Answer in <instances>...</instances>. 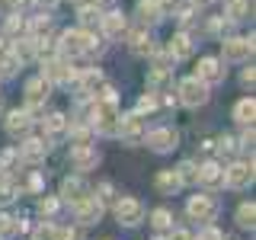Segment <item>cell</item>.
<instances>
[{
	"instance_id": "obj_40",
	"label": "cell",
	"mask_w": 256,
	"mask_h": 240,
	"mask_svg": "<svg viewBox=\"0 0 256 240\" xmlns=\"http://www.w3.org/2000/svg\"><path fill=\"white\" fill-rule=\"evenodd\" d=\"M154 106H157V100H154V96H141V100H138V109H141V112H144V109L150 112Z\"/></svg>"
},
{
	"instance_id": "obj_25",
	"label": "cell",
	"mask_w": 256,
	"mask_h": 240,
	"mask_svg": "<svg viewBox=\"0 0 256 240\" xmlns=\"http://www.w3.org/2000/svg\"><path fill=\"white\" fill-rule=\"evenodd\" d=\"M246 13H250V4H246V0H230V4H228V20L230 22L246 20Z\"/></svg>"
},
{
	"instance_id": "obj_38",
	"label": "cell",
	"mask_w": 256,
	"mask_h": 240,
	"mask_svg": "<svg viewBox=\"0 0 256 240\" xmlns=\"http://www.w3.org/2000/svg\"><path fill=\"white\" fill-rule=\"evenodd\" d=\"M36 240H54V228L52 224H42V228L36 230Z\"/></svg>"
},
{
	"instance_id": "obj_14",
	"label": "cell",
	"mask_w": 256,
	"mask_h": 240,
	"mask_svg": "<svg viewBox=\"0 0 256 240\" xmlns=\"http://www.w3.org/2000/svg\"><path fill=\"white\" fill-rule=\"evenodd\" d=\"M122 138L128 141H134V138H141V116H125V118H118V128H116Z\"/></svg>"
},
{
	"instance_id": "obj_39",
	"label": "cell",
	"mask_w": 256,
	"mask_h": 240,
	"mask_svg": "<svg viewBox=\"0 0 256 240\" xmlns=\"http://www.w3.org/2000/svg\"><path fill=\"white\" fill-rule=\"evenodd\" d=\"M54 240H80V234L70 230V228H64V230H54Z\"/></svg>"
},
{
	"instance_id": "obj_47",
	"label": "cell",
	"mask_w": 256,
	"mask_h": 240,
	"mask_svg": "<svg viewBox=\"0 0 256 240\" xmlns=\"http://www.w3.org/2000/svg\"><path fill=\"white\" fill-rule=\"evenodd\" d=\"M10 6L13 10H22V6H29V0H10Z\"/></svg>"
},
{
	"instance_id": "obj_24",
	"label": "cell",
	"mask_w": 256,
	"mask_h": 240,
	"mask_svg": "<svg viewBox=\"0 0 256 240\" xmlns=\"http://www.w3.org/2000/svg\"><path fill=\"white\" fill-rule=\"evenodd\" d=\"M180 186H182V182H180V176H176L173 170H164V173L157 176V189L160 192H176Z\"/></svg>"
},
{
	"instance_id": "obj_16",
	"label": "cell",
	"mask_w": 256,
	"mask_h": 240,
	"mask_svg": "<svg viewBox=\"0 0 256 240\" xmlns=\"http://www.w3.org/2000/svg\"><path fill=\"white\" fill-rule=\"evenodd\" d=\"M100 22H102V32H106L109 38H116V36H122V32H125V20H122V13L100 16Z\"/></svg>"
},
{
	"instance_id": "obj_18",
	"label": "cell",
	"mask_w": 256,
	"mask_h": 240,
	"mask_svg": "<svg viewBox=\"0 0 256 240\" xmlns=\"http://www.w3.org/2000/svg\"><path fill=\"white\" fill-rule=\"evenodd\" d=\"M70 77H74V70L64 61H48L45 64V80H70Z\"/></svg>"
},
{
	"instance_id": "obj_48",
	"label": "cell",
	"mask_w": 256,
	"mask_h": 240,
	"mask_svg": "<svg viewBox=\"0 0 256 240\" xmlns=\"http://www.w3.org/2000/svg\"><path fill=\"white\" fill-rule=\"evenodd\" d=\"M173 4H176V0H160L157 6H173Z\"/></svg>"
},
{
	"instance_id": "obj_23",
	"label": "cell",
	"mask_w": 256,
	"mask_h": 240,
	"mask_svg": "<svg viewBox=\"0 0 256 240\" xmlns=\"http://www.w3.org/2000/svg\"><path fill=\"white\" fill-rule=\"evenodd\" d=\"M138 16H141L144 22H157V20H160L157 0H141V4H138Z\"/></svg>"
},
{
	"instance_id": "obj_19",
	"label": "cell",
	"mask_w": 256,
	"mask_h": 240,
	"mask_svg": "<svg viewBox=\"0 0 256 240\" xmlns=\"http://www.w3.org/2000/svg\"><path fill=\"white\" fill-rule=\"evenodd\" d=\"M253 116H256V102L253 100H240L234 106V118L240 125H253Z\"/></svg>"
},
{
	"instance_id": "obj_51",
	"label": "cell",
	"mask_w": 256,
	"mask_h": 240,
	"mask_svg": "<svg viewBox=\"0 0 256 240\" xmlns=\"http://www.w3.org/2000/svg\"><path fill=\"white\" fill-rule=\"evenodd\" d=\"M100 4H106V0H100Z\"/></svg>"
},
{
	"instance_id": "obj_11",
	"label": "cell",
	"mask_w": 256,
	"mask_h": 240,
	"mask_svg": "<svg viewBox=\"0 0 256 240\" xmlns=\"http://www.w3.org/2000/svg\"><path fill=\"white\" fill-rule=\"evenodd\" d=\"M45 150H48V144L42 138H29L26 144H22L20 157L26 160V164H38V160H45Z\"/></svg>"
},
{
	"instance_id": "obj_12",
	"label": "cell",
	"mask_w": 256,
	"mask_h": 240,
	"mask_svg": "<svg viewBox=\"0 0 256 240\" xmlns=\"http://www.w3.org/2000/svg\"><path fill=\"white\" fill-rule=\"evenodd\" d=\"M77 218L84 224H96L102 218V205L96 198H84V202H77Z\"/></svg>"
},
{
	"instance_id": "obj_7",
	"label": "cell",
	"mask_w": 256,
	"mask_h": 240,
	"mask_svg": "<svg viewBox=\"0 0 256 240\" xmlns=\"http://www.w3.org/2000/svg\"><path fill=\"white\" fill-rule=\"evenodd\" d=\"M253 54V38H228L224 42V61H246Z\"/></svg>"
},
{
	"instance_id": "obj_50",
	"label": "cell",
	"mask_w": 256,
	"mask_h": 240,
	"mask_svg": "<svg viewBox=\"0 0 256 240\" xmlns=\"http://www.w3.org/2000/svg\"><path fill=\"white\" fill-rule=\"evenodd\" d=\"M6 58V54H4V42H0V61H4Z\"/></svg>"
},
{
	"instance_id": "obj_30",
	"label": "cell",
	"mask_w": 256,
	"mask_h": 240,
	"mask_svg": "<svg viewBox=\"0 0 256 240\" xmlns=\"http://www.w3.org/2000/svg\"><path fill=\"white\" fill-rule=\"evenodd\" d=\"M100 6H80V22L84 26H93V22H100Z\"/></svg>"
},
{
	"instance_id": "obj_37",
	"label": "cell",
	"mask_w": 256,
	"mask_h": 240,
	"mask_svg": "<svg viewBox=\"0 0 256 240\" xmlns=\"http://www.w3.org/2000/svg\"><path fill=\"white\" fill-rule=\"evenodd\" d=\"M13 198V182H0V205H6Z\"/></svg>"
},
{
	"instance_id": "obj_9",
	"label": "cell",
	"mask_w": 256,
	"mask_h": 240,
	"mask_svg": "<svg viewBox=\"0 0 256 240\" xmlns=\"http://www.w3.org/2000/svg\"><path fill=\"white\" fill-rule=\"evenodd\" d=\"M198 80L202 84H221L224 80V68L218 58H205L202 64H198Z\"/></svg>"
},
{
	"instance_id": "obj_35",
	"label": "cell",
	"mask_w": 256,
	"mask_h": 240,
	"mask_svg": "<svg viewBox=\"0 0 256 240\" xmlns=\"http://www.w3.org/2000/svg\"><path fill=\"white\" fill-rule=\"evenodd\" d=\"M22 29H26V22H22L20 16H10V20H6V32H10V36H20Z\"/></svg>"
},
{
	"instance_id": "obj_34",
	"label": "cell",
	"mask_w": 256,
	"mask_h": 240,
	"mask_svg": "<svg viewBox=\"0 0 256 240\" xmlns=\"http://www.w3.org/2000/svg\"><path fill=\"white\" fill-rule=\"evenodd\" d=\"M150 224H154L157 230H166V228H170V212L157 208V212H154V221H150Z\"/></svg>"
},
{
	"instance_id": "obj_42",
	"label": "cell",
	"mask_w": 256,
	"mask_h": 240,
	"mask_svg": "<svg viewBox=\"0 0 256 240\" xmlns=\"http://www.w3.org/2000/svg\"><path fill=\"white\" fill-rule=\"evenodd\" d=\"M54 208H58V202H54V198H45V202H42V212H45V214H54Z\"/></svg>"
},
{
	"instance_id": "obj_46",
	"label": "cell",
	"mask_w": 256,
	"mask_h": 240,
	"mask_svg": "<svg viewBox=\"0 0 256 240\" xmlns=\"http://www.w3.org/2000/svg\"><path fill=\"white\" fill-rule=\"evenodd\" d=\"M221 150H228V154H230V150H234V141H230V138H221Z\"/></svg>"
},
{
	"instance_id": "obj_49",
	"label": "cell",
	"mask_w": 256,
	"mask_h": 240,
	"mask_svg": "<svg viewBox=\"0 0 256 240\" xmlns=\"http://www.w3.org/2000/svg\"><path fill=\"white\" fill-rule=\"evenodd\" d=\"M36 4H45V6H52V4H54V0H36Z\"/></svg>"
},
{
	"instance_id": "obj_10",
	"label": "cell",
	"mask_w": 256,
	"mask_h": 240,
	"mask_svg": "<svg viewBox=\"0 0 256 240\" xmlns=\"http://www.w3.org/2000/svg\"><path fill=\"white\" fill-rule=\"evenodd\" d=\"M198 182L208 189H221L224 186V170L218 164H205V166H198Z\"/></svg>"
},
{
	"instance_id": "obj_22",
	"label": "cell",
	"mask_w": 256,
	"mask_h": 240,
	"mask_svg": "<svg viewBox=\"0 0 256 240\" xmlns=\"http://www.w3.org/2000/svg\"><path fill=\"white\" fill-rule=\"evenodd\" d=\"M20 228H22V224L16 221V218H10V214H0V240H13L16 234H20Z\"/></svg>"
},
{
	"instance_id": "obj_3",
	"label": "cell",
	"mask_w": 256,
	"mask_h": 240,
	"mask_svg": "<svg viewBox=\"0 0 256 240\" xmlns=\"http://www.w3.org/2000/svg\"><path fill=\"white\" fill-rule=\"evenodd\" d=\"M116 128H118L116 100H100V102H96V132H102V134H116Z\"/></svg>"
},
{
	"instance_id": "obj_27",
	"label": "cell",
	"mask_w": 256,
	"mask_h": 240,
	"mask_svg": "<svg viewBox=\"0 0 256 240\" xmlns=\"http://www.w3.org/2000/svg\"><path fill=\"white\" fill-rule=\"evenodd\" d=\"M253 218H256V208H253V202L237 208V224H240V228H253V224H256Z\"/></svg>"
},
{
	"instance_id": "obj_44",
	"label": "cell",
	"mask_w": 256,
	"mask_h": 240,
	"mask_svg": "<svg viewBox=\"0 0 256 240\" xmlns=\"http://www.w3.org/2000/svg\"><path fill=\"white\" fill-rule=\"evenodd\" d=\"M48 26H52V22H48V20H38L36 26H32V32H48Z\"/></svg>"
},
{
	"instance_id": "obj_41",
	"label": "cell",
	"mask_w": 256,
	"mask_h": 240,
	"mask_svg": "<svg viewBox=\"0 0 256 240\" xmlns=\"http://www.w3.org/2000/svg\"><path fill=\"white\" fill-rule=\"evenodd\" d=\"M198 240H224V237L218 234V230H212V228H208V230H202V234H198Z\"/></svg>"
},
{
	"instance_id": "obj_45",
	"label": "cell",
	"mask_w": 256,
	"mask_h": 240,
	"mask_svg": "<svg viewBox=\"0 0 256 240\" xmlns=\"http://www.w3.org/2000/svg\"><path fill=\"white\" fill-rule=\"evenodd\" d=\"M240 80H244L246 86H253V68H246V70H244V77H240Z\"/></svg>"
},
{
	"instance_id": "obj_29",
	"label": "cell",
	"mask_w": 256,
	"mask_h": 240,
	"mask_svg": "<svg viewBox=\"0 0 256 240\" xmlns=\"http://www.w3.org/2000/svg\"><path fill=\"white\" fill-rule=\"evenodd\" d=\"M176 176H180V182H198V166L196 164H182L180 170H176Z\"/></svg>"
},
{
	"instance_id": "obj_17",
	"label": "cell",
	"mask_w": 256,
	"mask_h": 240,
	"mask_svg": "<svg viewBox=\"0 0 256 240\" xmlns=\"http://www.w3.org/2000/svg\"><path fill=\"white\" fill-rule=\"evenodd\" d=\"M61 196H64V198H70V202H84V198H86V186H84L80 180H64Z\"/></svg>"
},
{
	"instance_id": "obj_15",
	"label": "cell",
	"mask_w": 256,
	"mask_h": 240,
	"mask_svg": "<svg viewBox=\"0 0 256 240\" xmlns=\"http://www.w3.org/2000/svg\"><path fill=\"white\" fill-rule=\"evenodd\" d=\"M6 132H10L13 138L26 134L29 132V112H10V116H6Z\"/></svg>"
},
{
	"instance_id": "obj_21",
	"label": "cell",
	"mask_w": 256,
	"mask_h": 240,
	"mask_svg": "<svg viewBox=\"0 0 256 240\" xmlns=\"http://www.w3.org/2000/svg\"><path fill=\"white\" fill-rule=\"evenodd\" d=\"M26 93H29V102H32V106H36V102H42L45 96H48V80H45V77L32 80V84L26 86Z\"/></svg>"
},
{
	"instance_id": "obj_8",
	"label": "cell",
	"mask_w": 256,
	"mask_h": 240,
	"mask_svg": "<svg viewBox=\"0 0 256 240\" xmlns=\"http://www.w3.org/2000/svg\"><path fill=\"white\" fill-rule=\"evenodd\" d=\"M148 144H150V150L164 154V150L176 148V132H173V128H157V132L148 134Z\"/></svg>"
},
{
	"instance_id": "obj_26",
	"label": "cell",
	"mask_w": 256,
	"mask_h": 240,
	"mask_svg": "<svg viewBox=\"0 0 256 240\" xmlns=\"http://www.w3.org/2000/svg\"><path fill=\"white\" fill-rule=\"evenodd\" d=\"M132 52L134 54H150L154 45H150V38L144 36V32H134V36H132Z\"/></svg>"
},
{
	"instance_id": "obj_33",
	"label": "cell",
	"mask_w": 256,
	"mask_h": 240,
	"mask_svg": "<svg viewBox=\"0 0 256 240\" xmlns=\"http://www.w3.org/2000/svg\"><path fill=\"white\" fill-rule=\"evenodd\" d=\"M80 84H84V90H93V86L102 84V74H100V70H86V74L80 77Z\"/></svg>"
},
{
	"instance_id": "obj_6",
	"label": "cell",
	"mask_w": 256,
	"mask_h": 240,
	"mask_svg": "<svg viewBox=\"0 0 256 240\" xmlns=\"http://www.w3.org/2000/svg\"><path fill=\"white\" fill-rule=\"evenodd\" d=\"M116 218L122 224H128V228H134V224H141V218H144V208H141L138 198H122V202L116 205Z\"/></svg>"
},
{
	"instance_id": "obj_4",
	"label": "cell",
	"mask_w": 256,
	"mask_h": 240,
	"mask_svg": "<svg viewBox=\"0 0 256 240\" xmlns=\"http://www.w3.org/2000/svg\"><path fill=\"white\" fill-rule=\"evenodd\" d=\"M186 212H189L192 221H212L214 214H218V202H214L212 196H196V198H189Z\"/></svg>"
},
{
	"instance_id": "obj_2",
	"label": "cell",
	"mask_w": 256,
	"mask_h": 240,
	"mask_svg": "<svg viewBox=\"0 0 256 240\" xmlns=\"http://www.w3.org/2000/svg\"><path fill=\"white\" fill-rule=\"evenodd\" d=\"M61 54H80V52H90V48H96V38L93 36H86V32H80V29H74V32H64L61 36Z\"/></svg>"
},
{
	"instance_id": "obj_5",
	"label": "cell",
	"mask_w": 256,
	"mask_h": 240,
	"mask_svg": "<svg viewBox=\"0 0 256 240\" xmlns=\"http://www.w3.org/2000/svg\"><path fill=\"white\" fill-rule=\"evenodd\" d=\"M224 182H228L230 189H246L253 182V164H230L228 170H224Z\"/></svg>"
},
{
	"instance_id": "obj_28",
	"label": "cell",
	"mask_w": 256,
	"mask_h": 240,
	"mask_svg": "<svg viewBox=\"0 0 256 240\" xmlns=\"http://www.w3.org/2000/svg\"><path fill=\"white\" fill-rule=\"evenodd\" d=\"M45 128H48V132H52V134H61L64 128H68V118H64L61 112H52V116L45 118Z\"/></svg>"
},
{
	"instance_id": "obj_20",
	"label": "cell",
	"mask_w": 256,
	"mask_h": 240,
	"mask_svg": "<svg viewBox=\"0 0 256 240\" xmlns=\"http://www.w3.org/2000/svg\"><path fill=\"white\" fill-rule=\"evenodd\" d=\"M170 54H173V58H189V54H192V42H189L186 32L173 36V42H170Z\"/></svg>"
},
{
	"instance_id": "obj_43",
	"label": "cell",
	"mask_w": 256,
	"mask_h": 240,
	"mask_svg": "<svg viewBox=\"0 0 256 240\" xmlns=\"http://www.w3.org/2000/svg\"><path fill=\"white\" fill-rule=\"evenodd\" d=\"M170 240H192V234H189V230H173Z\"/></svg>"
},
{
	"instance_id": "obj_32",
	"label": "cell",
	"mask_w": 256,
	"mask_h": 240,
	"mask_svg": "<svg viewBox=\"0 0 256 240\" xmlns=\"http://www.w3.org/2000/svg\"><path fill=\"white\" fill-rule=\"evenodd\" d=\"M148 84H150V86H157V90H160V86H166V84H170V74H166V68H157L154 74L148 77Z\"/></svg>"
},
{
	"instance_id": "obj_1",
	"label": "cell",
	"mask_w": 256,
	"mask_h": 240,
	"mask_svg": "<svg viewBox=\"0 0 256 240\" xmlns=\"http://www.w3.org/2000/svg\"><path fill=\"white\" fill-rule=\"evenodd\" d=\"M180 100H182V106L198 109V106H205V100H208V86L198 77H189V80L180 84Z\"/></svg>"
},
{
	"instance_id": "obj_36",
	"label": "cell",
	"mask_w": 256,
	"mask_h": 240,
	"mask_svg": "<svg viewBox=\"0 0 256 240\" xmlns=\"http://www.w3.org/2000/svg\"><path fill=\"white\" fill-rule=\"evenodd\" d=\"M16 58H20V61L32 58V38H29V42H20V45H16Z\"/></svg>"
},
{
	"instance_id": "obj_31",
	"label": "cell",
	"mask_w": 256,
	"mask_h": 240,
	"mask_svg": "<svg viewBox=\"0 0 256 240\" xmlns=\"http://www.w3.org/2000/svg\"><path fill=\"white\" fill-rule=\"evenodd\" d=\"M70 141H74L77 148H84V144L90 141V128H84V125H74V128H70Z\"/></svg>"
},
{
	"instance_id": "obj_13",
	"label": "cell",
	"mask_w": 256,
	"mask_h": 240,
	"mask_svg": "<svg viewBox=\"0 0 256 240\" xmlns=\"http://www.w3.org/2000/svg\"><path fill=\"white\" fill-rule=\"evenodd\" d=\"M96 160H100V157H96V150H90L86 144L70 150V164H74L77 170H90V166H96Z\"/></svg>"
}]
</instances>
